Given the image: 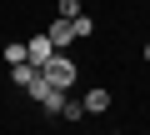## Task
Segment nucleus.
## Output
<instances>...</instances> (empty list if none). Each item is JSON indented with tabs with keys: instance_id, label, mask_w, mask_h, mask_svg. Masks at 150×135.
Masks as SVG:
<instances>
[{
	"instance_id": "obj_11",
	"label": "nucleus",
	"mask_w": 150,
	"mask_h": 135,
	"mask_svg": "<svg viewBox=\"0 0 150 135\" xmlns=\"http://www.w3.org/2000/svg\"><path fill=\"white\" fill-rule=\"evenodd\" d=\"M145 65H150V40H145Z\"/></svg>"
},
{
	"instance_id": "obj_12",
	"label": "nucleus",
	"mask_w": 150,
	"mask_h": 135,
	"mask_svg": "<svg viewBox=\"0 0 150 135\" xmlns=\"http://www.w3.org/2000/svg\"><path fill=\"white\" fill-rule=\"evenodd\" d=\"M110 135H120V130H110Z\"/></svg>"
},
{
	"instance_id": "obj_8",
	"label": "nucleus",
	"mask_w": 150,
	"mask_h": 135,
	"mask_svg": "<svg viewBox=\"0 0 150 135\" xmlns=\"http://www.w3.org/2000/svg\"><path fill=\"white\" fill-rule=\"evenodd\" d=\"M55 120H85V105H80V100H65V105H60V115H55Z\"/></svg>"
},
{
	"instance_id": "obj_7",
	"label": "nucleus",
	"mask_w": 150,
	"mask_h": 135,
	"mask_svg": "<svg viewBox=\"0 0 150 135\" xmlns=\"http://www.w3.org/2000/svg\"><path fill=\"white\" fill-rule=\"evenodd\" d=\"M0 60H5V65H20L25 60V40H10L5 50H0Z\"/></svg>"
},
{
	"instance_id": "obj_3",
	"label": "nucleus",
	"mask_w": 150,
	"mask_h": 135,
	"mask_svg": "<svg viewBox=\"0 0 150 135\" xmlns=\"http://www.w3.org/2000/svg\"><path fill=\"white\" fill-rule=\"evenodd\" d=\"M50 55H55V40H50L45 30H35V35L25 40V60H30V65H45Z\"/></svg>"
},
{
	"instance_id": "obj_10",
	"label": "nucleus",
	"mask_w": 150,
	"mask_h": 135,
	"mask_svg": "<svg viewBox=\"0 0 150 135\" xmlns=\"http://www.w3.org/2000/svg\"><path fill=\"white\" fill-rule=\"evenodd\" d=\"M55 10H60L65 20H75V15H85V10H80V0H60V5H55Z\"/></svg>"
},
{
	"instance_id": "obj_5",
	"label": "nucleus",
	"mask_w": 150,
	"mask_h": 135,
	"mask_svg": "<svg viewBox=\"0 0 150 135\" xmlns=\"http://www.w3.org/2000/svg\"><path fill=\"white\" fill-rule=\"evenodd\" d=\"M40 80V65H30V60H20V65H10V85L15 90H30Z\"/></svg>"
},
{
	"instance_id": "obj_6",
	"label": "nucleus",
	"mask_w": 150,
	"mask_h": 135,
	"mask_svg": "<svg viewBox=\"0 0 150 135\" xmlns=\"http://www.w3.org/2000/svg\"><path fill=\"white\" fill-rule=\"evenodd\" d=\"M80 105H85V115H105V110H110V90H105V85H95V90H85V100H80Z\"/></svg>"
},
{
	"instance_id": "obj_1",
	"label": "nucleus",
	"mask_w": 150,
	"mask_h": 135,
	"mask_svg": "<svg viewBox=\"0 0 150 135\" xmlns=\"http://www.w3.org/2000/svg\"><path fill=\"white\" fill-rule=\"evenodd\" d=\"M40 75H45V80H50V85H60V90H70V85H75V60H70V55H60V50H55V55H50V60H45V65H40Z\"/></svg>"
},
{
	"instance_id": "obj_2",
	"label": "nucleus",
	"mask_w": 150,
	"mask_h": 135,
	"mask_svg": "<svg viewBox=\"0 0 150 135\" xmlns=\"http://www.w3.org/2000/svg\"><path fill=\"white\" fill-rule=\"evenodd\" d=\"M25 95H35V100H40V110H45L50 120H55V115H60V105H65V90H60V85H50L45 75H40V80H35Z\"/></svg>"
},
{
	"instance_id": "obj_9",
	"label": "nucleus",
	"mask_w": 150,
	"mask_h": 135,
	"mask_svg": "<svg viewBox=\"0 0 150 135\" xmlns=\"http://www.w3.org/2000/svg\"><path fill=\"white\" fill-rule=\"evenodd\" d=\"M95 35V20L90 15H75V40H90Z\"/></svg>"
},
{
	"instance_id": "obj_4",
	"label": "nucleus",
	"mask_w": 150,
	"mask_h": 135,
	"mask_svg": "<svg viewBox=\"0 0 150 135\" xmlns=\"http://www.w3.org/2000/svg\"><path fill=\"white\" fill-rule=\"evenodd\" d=\"M45 35H50V40H55V50H65V45H70V40H75V20H65V15H55V20H50V25H45Z\"/></svg>"
}]
</instances>
